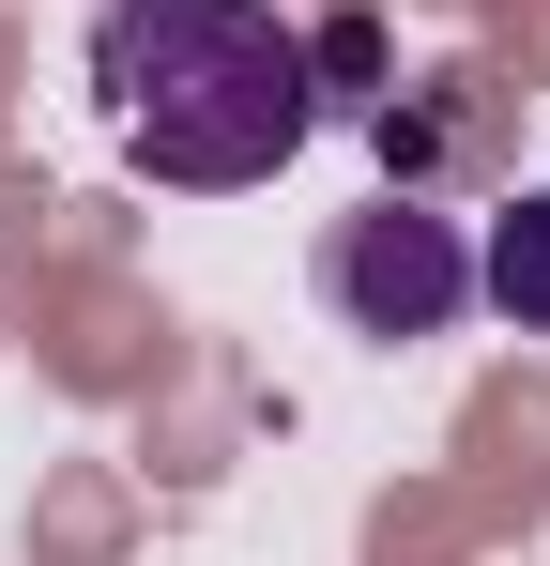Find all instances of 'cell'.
<instances>
[{
	"label": "cell",
	"mask_w": 550,
	"mask_h": 566,
	"mask_svg": "<svg viewBox=\"0 0 550 566\" xmlns=\"http://www.w3.org/2000/svg\"><path fill=\"white\" fill-rule=\"evenodd\" d=\"M474 291H489L520 337H550V185H520L505 214H489V245H474Z\"/></svg>",
	"instance_id": "obj_4"
},
{
	"label": "cell",
	"mask_w": 550,
	"mask_h": 566,
	"mask_svg": "<svg viewBox=\"0 0 550 566\" xmlns=\"http://www.w3.org/2000/svg\"><path fill=\"white\" fill-rule=\"evenodd\" d=\"M367 123H382V169H398V185L429 199V185H444V169H458V154L489 138V77H474V62H444L429 93H382V107H367Z\"/></svg>",
	"instance_id": "obj_3"
},
{
	"label": "cell",
	"mask_w": 550,
	"mask_h": 566,
	"mask_svg": "<svg viewBox=\"0 0 550 566\" xmlns=\"http://www.w3.org/2000/svg\"><path fill=\"white\" fill-rule=\"evenodd\" d=\"M92 107H107L123 169H154L183 199H245L321 138V46L275 0H107Z\"/></svg>",
	"instance_id": "obj_1"
},
{
	"label": "cell",
	"mask_w": 550,
	"mask_h": 566,
	"mask_svg": "<svg viewBox=\"0 0 550 566\" xmlns=\"http://www.w3.org/2000/svg\"><path fill=\"white\" fill-rule=\"evenodd\" d=\"M321 291H337V322L352 337H444L458 306H474V245H458L444 199H367L337 214V245H321Z\"/></svg>",
	"instance_id": "obj_2"
}]
</instances>
